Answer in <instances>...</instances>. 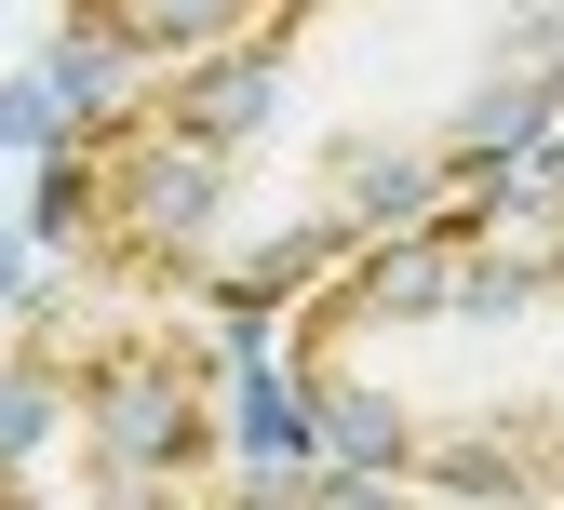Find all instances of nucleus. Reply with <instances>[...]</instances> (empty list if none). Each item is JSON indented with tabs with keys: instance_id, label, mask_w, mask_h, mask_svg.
<instances>
[{
	"instance_id": "nucleus-1",
	"label": "nucleus",
	"mask_w": 564,
	"mask_h": 510,
	"mask_svg": "<svg viewBox=\"0 0 564 510\" xmlns=\"http://www.w3.org/2000/svg\"><path fill=\"white\" fill-rule=\"evenodd\" d=\"M310 444L403 497H564V121L282 296Z\"/></svg>"
},
{
	"instance_id": "nucleus-2",
	"label": "nucleus",
	"mask_w": 564,
	"mask_h": 510,
	"mask_svg": "<svg viewBox=\"0 0 564 510\" xmlns=\"http://www.w3.org/2000/svg\"><path fill=\"white\" fill-rule=\"evenodd\" d=\"M242 497L229 323L162 282L67 269L0 310V510H149Z\"/></svg>"
},
{
	"instance_id": "nucleus-3",
	"label": "nucleus",
	"mask_w": 564,
	"mask_h": 510,
	"mask_svg": "<svg viewBox=\"0 0 564 510\" xmlns=\"http://www.w3.org/2000/svg\"><path fill=\"white\" fill-rule=\"evenodd\" d=\"M269 14V0H67V41H95L121 67H175V54H216Z\"/></svg>"
},
{
	"instance_id": "nucleus-4",
	"label": "nucleus",
	"mask_w": 564,
	"mask_h": 510,
	"mask_svg": "<svg viewBox=\"0 0 564 510\" xmlns=\"http://www.w3.org/2000/svg\"><path fill=\"white\" fill-rule=\"evenodd\" d=\"M28 282H41V269H28V242H0V310H14Z\"/></svg>"
}]
</instances>
